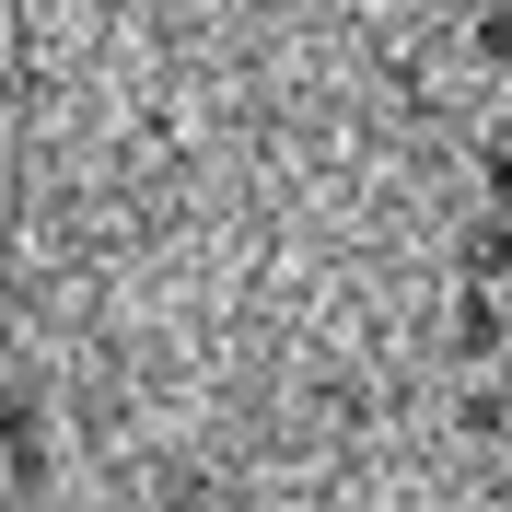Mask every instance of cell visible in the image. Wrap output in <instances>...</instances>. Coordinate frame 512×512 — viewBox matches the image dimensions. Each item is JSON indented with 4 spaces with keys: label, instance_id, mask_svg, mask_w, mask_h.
Masks as SVG:
<instances>
[{
    "label": "cell",
    "instance_id": "6da1fadb",
    "mask_svg": "<svg viewBox=\"0 0 512 512\" xmlns=\"http://www.w3.org/2000/svg\"><path fill=\"white\" fill-rule=\"evenodd\" d=\"M454 350H466V361H501L512 350V303H501V291H466V303H454Z\"/></svg>",
    "mask_w": 512,
    "mask_h": 512
},
{
    "label": "cell",
    "instance_id": "7a4b0ae2",
    "mask_svg": "<svg viewBox=\"0 0 512 512\" xmlns=\"http://www.w3.org/2000/svg\"><path fill=\"white\" fill-rule=\"evenodd\" d=\"M454 268H466V291H512V210H489V222L466 233V256H454Z\"/></svg>",
    "mask_w": 512,
    "mask_h": 512
},
{
    "label": "cell",
    "instance_id": "3957f363",
    "mask_svg": "<svg viewBox=\"0 0 512 512\" xmlns=\"http://www.w3.org/2000/svg\"><path fill=\"white\" fill-rule=\"evenodd\" d=\"M478 59L512 70V0H489V12H478Z\"/></svg>",
    "mask_w": 512,
    "mask_h": 512
},
{
    "label": "cell",
    "instance_id": "277c9868",
    "mask_svg": "<svg viewBox=\"0 0 512 512\" xmlns=\"http://www.w3.org/2000/svg\"><path fill=\"white\" fill-rule=\"evenodd\" d=\"M489 210H512V140L489 152Z\"/></svg>",
    "mask_w": 512,
    "mask_h": 512
},
{
    "label": "cell",
    "instance_id": "5b68a950",
    "mask_svg": "<svg viewBox=\"0 0 512 512\" xmlns=\"http://www.w3.org/2000/svg\"><path fill=\"white\" fill-rule=\"evenodd\" d=\"M443 12H489V0H443Z\"/></svg>",
    "mask_w": 512,
    "mask_h": 512
},
{
    "label": "cell",
    "instance_id": "8992f818",
    "mask_svg": "<svg viewBox=\"0 0 512 512\" xmlns=\"http://www.w3.org/2000/svg\"><path fill=\"white\" fill-rule=\"evenodd\" d=\"M501 396H512V350H501Z\"/></svg>",
    "mask_w": 512,
    "mask_h": 512
},
{
    "label": "cell",
    "instance_id": "52a82bcc",
    "mask_svg": "<svg viewBox=\"0 0 512 512\" xmlns=\"http://www.w3.org/2000/svg\"><path fill=\"white\" fill-rule=\"evenodd\" d=\"M501 303H512V291H501Z\"/></svg>",
    "mask_w": 512,
    "mask_h": 512
}]
</instances>
